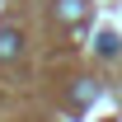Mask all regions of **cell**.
Segmentation results:
<instances>
[{"label": "cell", "mask_w": 122, "mask_h": 122, "mask_svg": "<svg viewBox=\"0 0 122 122\" xmlns=\"http://www.w3.org/2000/svg\"><path fill=\"white\" fill-rule=\"evenodd\" d=\"M89 14V0H56V19L61 24H85Z\"/></svg>", "instance_id": "cell-1"}, {"label": "cell", "mask_w": 122, "mask_h": 122, "mask_svg": "<svg viewBox=\"0 0 122 122\" xmlns=\"http://www.w3.org/2000/svg\"><path fill=\"white\" fill-rule=\"evenodd\" d=\"M14 56H19V33L0 28V61H14Z\"/></svg>", "instance_id": "cell-2"}, {"label": "cell", "mask_w": 122, "mask_h": 122, "mask_svg": "<svg viewBox=\"0 0 122 122\" xmlns=\"http://www.w3.org/2000/svg\"><path fill=\"white\" fill-rule=\"evenodd\" d=\"M117 33H99V38H94V52H99V56H117Z\"/></svg>", "instance_id": "cell-3"}, {"label": "cell", "mask_w": 122, "mask_h": 122, "mask_svg": "<svg viewBox=\"0 0 122 122\" xmlns=\"http://www.w3.org/2000/svg\"><path fill=\"white\" fill-rule=\"evenodd\" d=\"M94 99H99V85L94 80H80L75 85V103H94Z\"/></svg>", "instance_id": "cell-4"}]
</instances>
